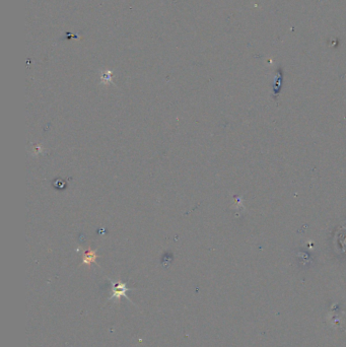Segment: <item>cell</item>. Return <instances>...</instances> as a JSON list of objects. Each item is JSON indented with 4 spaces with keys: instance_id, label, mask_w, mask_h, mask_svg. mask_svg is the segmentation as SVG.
<instances>
[{
    "instance_id": "2",
    "label": "cell",
    "mask_w": 346,
    "mask_h": 347,
    "mask_svg": "<svg viewBox=\"0 0 346 347\" xmlns=\"http://www.w3.org/2000/svg\"><path fill=\"white\" fill-rule=\"evenodd\" d=\"M96 259H97V253H96V251H94V250H88V251L84 254V256H83L82 264L89 266L92 263L96 262Z\"/></svg>"
},
{
    "instance_id": "1",
    "label": "cell",
    "mask_w": 346,
    "mask_h": 347,
    "mask_svg": "<svg viewBox=\"0 0 346 347\" xmlns=\"http://www.w3.org/2000/svg\"><path fill=\"white\" fill-rule=\"evenodd\" d=\"M129 290L126 286L125 284H123L122 281L118 280V281H113L112 282V294L110 297V301H114L118 303L122 298H126L128 301L131 302L130 299L128 298L127 292Z\"/></svg>"
}]
</instances>
